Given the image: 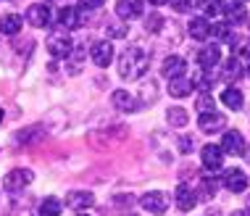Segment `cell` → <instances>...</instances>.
I'll return each instance as SVG.
<instances>
[{"mask_svg":"<svg viewBox=\"0 0 250 216\" xmlns=\"http://www.w3.org/2000/svg\"><path fill=\"white\" fill-rule=\"evenodd\" d=\"M147 53L143 48H137V45H132V48H126L121 53L119 58V74L121 79H140L143 74L147 71Z\"/></svg>","mask_w":250,"mask_h":216,"instance_id":"cell-1","label":"cell"},{"mask_svg":"<svg viewBox=\"0 0 250 216\" xmlns=\"http://www.w3.org/2000/svg\"><path fill=\"white\" fill-rule=\"evenodd\" d=\"M224 187L229 193H245L248 190V177L242 169H227L224 172Z\"/></svg>","mask_w":250,"mask_h":216,"instance_id":"cell-17","label":"cell"},{"mask_svg":"<svg viewBox=\"0 0 250 216\" xmlns=\"http://www.w3.org/2000/svg\"><path fill=\"white\" fill-rule=\"evenodd\" d=\"M174 203H177L179 211H192V208L198 206V193H195V187L179 185L177 190H174Z\"/></svg>","mask_w":250,"mask_h":216,"instance_id":"cell-12","label":"cell"},{"mask_svg":"<svg viewBox=\"0 0 250 216\" xmlns=\"http://www.w3.org/2000/svg\"><path fill=\"white\" fill-rule=\"evenodd\" d=\"M153 5H164V3H171V0H150Z\"/></svg>","mask_w":250,"mask_h":216,"instance_id":"cell-37","label":"cell"},{"mask_svg":"<svg viewBox=\"0 0 250 216\" xmlns=\"http://www.w3.org/2000/svg\"><path fill=\"white\" fill-rule=\"evenodd\" d=\"M192 5H195V0H171V8H174V11H179V13L192 11Z\"/></svg>","mask_w":250,"mask_h":216,"instance_id":"cell-33","label":"cell"},{"mask_svg":"<svg viewBox=\"0 0 250 216\" xmlns=\"http://www.w3.org/2000/svg\"><path fill=\"white\" fill-rule=\"evenodd\" d=\"M198 127L203 134H213V132H221L227 127V116H221L219 111H208V113H200L198 119Z\"/></svg>","mask_w":250,"mask_h":216,"instance_id":"cell-10","label":"cell"},{"mask_svg":"<svg viewBox=\"0 0 250 216\" xmlns=\"http://www.w3.org/2000/svg\"><path fill=\"white\" fill-rule=\"evenodd\" d=\"M192 148H195L192 137H187V134H185V137H179V153H185V156H187V153H192Z\"/></svg>","mask_w":250,"mask_h":216,"instance_id":"cell-34","label":"cell"},{"mask_svg":"<svg viewBox=\"0 0 250 216\" xmlns=\"http://www.w3.org/2000/svg\"><path fill=\"white\" fill-rule=\"evenodd\" d=\"M95 203V195L90 190H71L66 193V206L74 208V211H84V208H90Z\"/></svg>","mask_w":250,"mask_h":216,"instance_id":"cell-16","label":"cell"},{"mask_svg":"<svg viewBox=\"0 0 250 216\" xmlns=\"http://www.w3.org/2000/svg\"><path fill=\"white\" fill-rule=\"evenodd\" d=\"M216 190H219V182H216V179H203L200 182V190H195V193H198V200L200 198L203 200H211L216 195Z\"/></svg>","mask_w":250,"mask_h":216,"instance_id":"cell-29","label":"cell"},{"mask_svg":"<svg viewBox=\"0 0 250 216\" xmlns=\"http://www.w3.org/2000/svg\"><path fill=\"white\" fill-rule=\"evenodd\" d=\"M190 35L192 40H211V22L206 16H198V19H190Z\"/></svg>","mask_w":250,"mask_h":216,"instance_id":"cell-20","label":"cell"},{"mask_svg":"<svg viewBox=\"0 0 250 216\" xmlns=\"http://www.w3.org/2000/svg\"><path fill=\"white\" fill-rule=\"evenodd\" d=\"M187 71V61L182 56H168L164 61V66H161V74H164L166 79H177V77H185Z\"/></svg>","mask_w":250,"mask_h":216,"instance_id":"cell-18","label":"cell"},{"mask_svg":"<svg viewBox=\"0 0 250 216\" xmlns=\"http://www.w3.org/2000/svg\"><path fill=\"white\" fill-rule=\"evenodd\" d=\"M221 151L229 153V156H242L245 153V137L237 130H227L224 137H221Z\"/></svg>","mask_w":250,"mask_h":216,"instance_id":"cell-11","label":"cell"},{"mask_svg":"<svg viewBox=\"0 0 250 216\" xmlns=\"http://www.w3.org/2000/svg\"><path fill=\"white\" fill-rule=\"evenodd\" d=\"M206 216H221V214H219V211H216V208H213V211H211V214H206Z\"/></svg>","mask_w":250,"mask_h":216,"instance_id":"cell-38","label":"cell"},{"mask_svg":"<svg viewBox=\"0 0 250 216\" xmlns=\"http://www.w3.org/2000/svg\"><path fill=\"white\" fill-rule=\"evenodd\" d=\"M26 22L32 26H37V29H45V26H50L53 22V13L48 8V3H35L26 8Z\"/></svg>","mask_w":250,"mask_h":216,"instance_id":"cell-7","label":"cell"},{"mask_svg":"<svg viewBox=\"0 0 250 216\" xmlns=\"http://www.w3.org/2000/svg\"><path fill=\"white\" fill-rule=\"evenodd\" d=\"M248 74H250V66H248Z\"/></svg>","mask_w":250,"mask_h":216,"instance_id":"cell-42","label":"cell"},{"mask_svg":"<svg viewBox=\"0 0 250 216\" xmlns=\"http://www.w3.org/2000/svg\"><path fill=\"white\" fill-rule=\"evenodd\" d=\"M61 211H63V203H61L58 198H45V200H40V208H37L40 216H61Z\"/></svg>","mask_w":250,"mask_h":216,"instance_id":"cell-24","label":"cell"},{"mask_svg":"<svg viewBox=\"0 0 250 216\" xmlns=\"http://www.w3.org/2000/svg\"><path fill=\"white\" fill-rule=\"evenodd\" d=\"M195 90L192 79L187 77H177V79H168V95L171 98H187Z\"/></svg>","mask_w":250,"mask_h":216,"instance_id":"cell-19","label":"cell"},{"mask_svg":"<svg viewBox=\"0 0 250 216\" xmlns=\"http://www.w3.org/2000/svg\"><path fill=\"white\" fill-rule=\"evenodd\" d=\"M242 74H245V69H242V61L237 56H232V58L227 61V66H224V79H227V82H232V79L237 82Z\"/></svg>","mask_w":250,"mask_h":216,"instance_id":"cell-26","label":"cell"},{"mask_svg":"<svg viewBox=\"0 0 250 216\" xmlns=\"http://www.w3.org/2000/svg\"><path fill=\"white\" fill-rule=\"evenodd\" d=\"M21 24H24L21 16H16V13H8V16L0 19V32H3V35H16V32L21 29Z\"/></svg>","mask_w":250,"mask_h":216,"instance_id":"cell-25","label":"cell"},{"mask_svg":"<svg viewBox=\"0 0 250 216\" xmlns=\"http://www.w3.org/2000/svg\"><path fill=\"white\" fill-rule=\"evenodd\" d=\"M103 3L105 0H82V5L87 11H98V8H103Z\"/></svg>","mask_w":250,"mask_h":216,"instance_id":"cell-35","label":"cell"},{"mask_svg":"<svg viewBox=\"0 0 250 216\" xmlns=\"http://www.w3.org/2000/svg\"><path fill=\"white\" fill-rule=\"evenodd\" d=\"M242 3H248V0H242Z\"/></svg>","mask_w":250,"mask_h":216,"instance_id":"cell-43","label":"cell"},{"mask_svg":"<svg viewBox=\"0 0 250 216\" xmlns=\"http://www.w3.org/2000/svg\"><path fill=\"white\" fill-rule=\"evenodd\" d=\"M166 119H168V124L171 127H177V130H182V127L190 121V116H187V111L185 108H179V106H174V108H168L166 111Z\"/></svg>","mask_w":250,"mask_h":216,"instance_id":"cell-27","label":"cell"},{"mask_svg":"<svg viewBox=\"0 0 250 216\" xmlns=\"http://www.w3.org/2000/svg\"><path fill=\"white\" fill-rule=\"evenodd\" d=\"M48 50L56 58H69V53L74 50V43L69 40V35H66V29H58L48 37Z\"/></svg>","mask_w":250,"mask_h":216,"instance_id":"cell-4","label":"cell"},{"mask_svg":"<svg viewBox=\"0 0 250 216\" xmlns=\"http://www.w3.org/2000/svg\"><path fill=\"white\" fill-rule=\"evenodd\" d=\"M232 216H250V211H248V208H245V211H234Z\"/></svg>","mask_w":250,"mask_h":216,"instance_id":"cell-36","label":"cell"},{"mask_svg":"<svg viewBox=\"0 0 250 216\" xmlns=\"http://www.w3.org/2000/svg\"><path fill=\"white\" fill-rule=\"evenodd\" d=\"M248 211H250V195H248Z\"/></svg>","mask_w":250,"mask_h":216,"instance_id":"cell-39","label":"cell"},{"mask_svg":"<svg viewBox=\"0 0 250 216\" xmlns=\"http://www.w3.org/2000/svg\"><path fill=\"white\" fill-rule=\"evenodd\" d=\"M248 19H250V13H248L242 0H229V3H224V22L237 26V24H245Z\"/></svg>","mask_w":250,"mask_h":216,"instance_id":"cell-8","label":"cell"},{"mask_svg":"<svg viewBox=\"0 0 250 216\" xmlns=\"http://www.w3.org/2000/svg\"><path fill=\"white\" fill-rule=\"evenodd\" d=\"M161 26H164V16L150 13V16H147V22H145V29H147V32H158Z\"/></svg>","mask_w":250,"mask_h":216,"instance_id":"cell-32","label":"cell"},{"mask_svg":"<svg viewBox=\"0 0 250 216\" xmlns=\"http://www.w3.org/2000/svg\"><path fill=\"white\" fill-rule=\"evenodd\" d=\"M42 137H45V132L40 130V127H29V130H21V132L13 134V140H16V143H24V145H37Z\"/></svg>","mask_w":250,"mask_h":216,"instance_id":"cell-22","label":"cell"},{"mask_svg":"<svg viewBox=\"0 0 250 216\" xmlns=\"http://www.w3.org/2000/svg\"><path fill=\"white\" fill-rule=\"evenodd\" d=\"M111 103L121 113H132V111H137V108H140L137 106V98H134L132 92H126V90H113L111 92Z\"/></svg>","mask_w":250,"mask_h":216,"instance_id":"cell-15","label":"cell"},{"mask_svg":"<svg viewBox=\"0 0 250 216\" xmlns=\"http://www.w3.org/2000/svg\"><path fill=\"white\" fill-rule=\"evenodd\" d=\"M221 64V48L219 45H203V50L198 53V66L203 71H213Z\"/></svg>","mask_w":250,"mask_h":216,"instance_id":"cell-9","label":"cell"},{"mask_svg":"<svg viewBox=\"0 0 250 216\" xmlns=\"http://www.w3.org/2000/svg\"><path fill=\"white\" fill-rule=\"evenodd\" d=\"M221 103H224L227 108H232V111H242L245 95H242V90H237V87H227V90L221 92Z\"/></svg>","mask_w":250,"mask_h":216,"instance_id":"cell-21","label":"cell"},{"mask_svg":"<svg viewBox=\"0 0 250 216\" xmlns=\"http://www.w3.org/2000/svg\"><path fill=\"white\" fill-rule=\"evenodd\" d=\"M198 111H200V113L213 111V98H211V92H203V95L198 98Z\"/></svg>","mask_w":250,"mask_h":216,"instance_id":"cell-31","label":"cell"},{"mask_svg":"<svg viewBox=\"0 0 250 216\" xmlns=\"http://www.w3.org/2000/svg\"><path fill=\"white\" fill-rule=\"evenodd\" d=\"M200 158H203V169L211 174L221 172V166H224V151H221V145H203Z\"/></svg>","mask_w":250,"mask_h":216,"instance_id":"cell-5","label":"cell"},{"mask_svg":"<svg viewBox=\"0 0 250 216\" xmlns=\"http://www.w3.org/2000/svg\"><path fill=\"white\" fill-rule=\"evenodd\" d=\"M105 29H108V40H121V37H124L126 35V26H124V19H119V22H113L111 26H105Z\"/></svg>","mask_w":250,"mask_h":216,"instance_id":"cell-30","label":"cell"},{"mask_svg":"<svg viewBox=\"0 0 250 216\" xmlns=\"http://www.w3.org/2000/svg\"><path fill=\"white\" fill-rule=\"evenodd\" d=\"M211 37L219 40V43H232V40H237L232 35V24L229 22H216L211 24Z\"/></svg>","mask_w":250,"mask_h":216,"instance_id":"cell-23","label":"cell"},{"mask_svg":"<svg viewBox=\"0 0 250 216\" xmlns=\"http://www.w3.org/2000/svg\"><path fill=\"white\" fill-rule=\"evenodd\" d=\"M32 179H35V174H32L29 169H13L8 177H5V190L19 193V190H24L26 185H32Z\"/></svg>","mask_w":250,"mask_h":216,"instance_id":"cell-13","label":"cell"},{"mask_svg":"<svg viewBox=\"0 0 250 216\" xmlns=\"http://www.w3.org/2000/svg\"><path fill=\"white\" fill-rule=\"evenodd\" d=\"M77 216H90V214H77Z\"/></svg>","mask_w":250,"mask_h":216,"instance_id":"cell-41","label":"cell"},{"mask_svg":"<svg viewBox=\"0 0 250 216\" xmlns=\"http://www.w3.org/2000/svg\"><path fill=\"white\" fill-rule=\"evenodd\" d=\"M203 11H206V19H224V3L221 0H206Z\"/></svg>","mask_w":250,"mask_h":216,"instance_id":"cell-28","label":"cell"},{"mask_svg":"<svg viewBox=\"0 0 250 216\" xmlns=\"http://www.w3.org/2000/svg\"><path fill=\"white\" fill-rule=\"evenodd\" d=\"M140 208H145L147 214H155V216L166 214V211H168V195L161 193V190L145 193L143 198H140Z\"/></svg>","mask_w":250,"mask_h":216,"instance_id":"cell-3","label":"cell"},{"mask_svg":"<svg viewBox=\"0 0 250 216\" xmlns=\"http://www.w3.org/2000/svg\"><path fill=\"white\" fill-rule=\"evenodd\" d=\"M145 11L143 0H119L116 3V16L124 19V22H132V19H140Z\"/></svg>","mask_w":250,"mask_h":216,"instance_id":"cell-14","label":"cell"},{"mask_svg":"<svg viewBox=\"0 0 250 216\" xmlns=\"http://www.w3.org/2000/svg\"><path fill=\"white\" fill-rule=\"evenodd\" d=\"M87 19H90V11H87L84 5H79V8L66 5V8H61V13H58V24H61V29H66V32L84 26Z\"/></svg>","mask_w":250,"mask_h":216,"instance_id":"cell-2","label":"cell"},{"mask_svg":"<svg viewBox=\"0 0 250 216\" xmlns=\"http://www.w3.org/2000/svg\"><path fill=\"white\" fill-rule=\"evenodd\" d=\"M0 121H3V108H0Z\"/></svg>","mask_w":250,"mask_h":216,"instance_id":"cell-40","label":"cell"},{"mask_svg":"<svg viewBox=\"0 0 250 216\" xmlns=\"http://www.w3.org/2000/svg\"><path fill=\"white\" fill-rule=\"evenodd\" d=\"M90 58H92L95 66L105 69V66L113 61V43L111 40H98V43H92L90 45Z\"/></svg>","mask_w":250,"mask_h":216,"instance_id":"cell-6","label":"cell"}]
</instances>
